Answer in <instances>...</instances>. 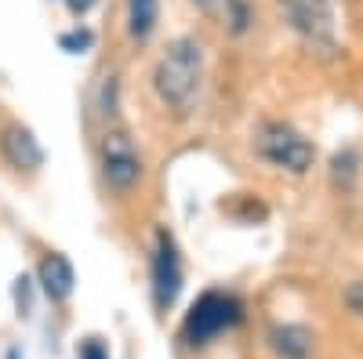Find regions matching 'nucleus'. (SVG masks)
I'll return each instance as SVG.
<instances>
[{
	"label": "nucleus",
	"mask_w": 363,
	"mask_h": 359,
	"mask_svg": "<svg viewBox=\"0 0 363 359\" xmlns=\"http://www.w3.org/2000/svg\"><path fill=\"white\" fill-rule=\"evenodd\" d=\"M200 80H203V51L196 40L182 37L174 44H167V51L157 58V69H153V87L157 95L174 109V113H189L200 91Z\"/></svg>",
	"instance_id": "obj_1"
},
{
	"label": "nucleus",
	"mask_w": 363,
	"mask_h": 359,
	"mask_svg": "<svg viewBox=\"0 0 363 359\" xmlns=\"http://www.w3.org/2000/svg\"><path fill=\"white\" fill-rule=\"evenodd\" d=\"M240 323V302L229 294H218L211 290L203 294L200 302L193 305V312L186 316V326H182V334H186L189 345H207L211 338H218L222 331Z\"/></svg>",
	"instance_id": "obj_2"
},
{
	"label": "nucleus",
	"mask_w": 363,
	"mask_h": 359,
	"mask_svg": "<svg viewBox=\"0 0 363 359\" xmlns=\"http://www.w3.org/2000/svg\"><path fill=\"white\" fill-rule=\"evenodd\" d=\"M255 145H258V153L269 160V164H277V167H284V171H294V174H301L309 164H313V145L301 138L294 127H287V124H262L258 127V135H255Z\"/></svg>",
	"instance_id": "obj_3"
},
{
	"label": "nucleus",
	"mask_w": 363,
	"mask_h": 359,
	"mask_svg": "<svg viewBox=\"0 0 363 359\" xmlns=\"http://www.w3.org/2000/svg\"><path fill=\"white\" fill-rule=\"evenodd\" d=\"M284 18L313 47L335 51V4L330 0H277Z\"/></svg>",
	"instance_id": "obj_4"
},
{
	"label": "nucleus",
	"mask_w": 363,
	"mask_h": 359,
	"mask_svg": "<svg viewBox=\"0 0 363 359\" xmlns=\"http://www.w3.org/2000/svg\"><path fill=\"white\" fill-rule=\"evenodd\" d=\"M102 178L113 193H131L142 178V160L128 131H106L102 138Z\"/></svg>",
	"instance_id": "obj_5"
},
{
	"label": "nucleus",
	"mask_w": 363,
	"mask_h": 359,
	"mask_svg": "<svg viewBox=\"0 0 363 359\" xmlns=\"http://www.w3.org/2000/svg\"><path fill=\"white\" fill-rule=\"evenodd\" d=\"M178 290H182L178 247H174V239L160 229L157 232V244H153V302H157V309H171Z\"/></svg>",
	"instance_id": "obj_6"
},
{
	"label": "nucleus",
	"mask_w": 363,
	"mask_h": 359,
	"mask_svg": "<svg viewBox=\"0 0 363 359\" xmlns=\"http://www.w3.org/2000/svg\"><path fill=\"white\" fill-rule=\"evenodd\" d=\"M0 153H4V160L11 167H26V171H33V167L44 164L40 142L33 138V131L22 127V124H8L4 131H0Z\"/></svg>",
	"instance_id": "obj_7"
},
{
	"label": "nucleus",
	"mask_w": 363,
	"mask_h": 359,
	"mask_svg": "<svg viewBox=\"0 0 363 359\" xmlns=\"http://www.w3.org/2000/svg\"><path fill=\"white\" fill-rule=\"evenodd\" d=\"M37 273H40V287H44V294L51 297V302H66V297L73 294L77 276H73V265L66 261V254H48Z\"/></svg>",
	"instance_id": "obj_8"
},
{
	"label": "nucleus",
	"mask_w": 363,
	"mask_h": 359,
	"mask_svg": "<svg viewBox=\"0 0 363 359\" xmlns=\"http://www.w3.org/2000/svg\"><path fill=\"white\" fill-rule=\"evenodd\" d=\"M193 4H196L211 22H218L222 29H229V33H244V29L251 25L247 0H193Z\"/></svg>",
	"instance_id": "obj_9"
},
{
	"label": "nucleus",
	"mask_w": 363,
	"mask_h": 359,
	"mask_svg": "<svg viewBox=\"0 0 363 359\" xmlns=\"http://www.w3.org/2000/svg\"><path fill=\"white\" fill-rule=\"evenodd\" d=\"M157 15H160L157 0H128V33L135 40H145L157 29Z\"/></svg>",
	"instance_id": "obj_10"
},
{
	"label": "nucleus",
	"mask_w": 363,
	"mask_h": 359,
	"mask_svg": "<svg viewBox=\"0 0 363 359\" xmlns=\"http://www.w3.org/2000/svg\"><path fill=\"white\" fill-rule=\"evenodd\" d=\"M272 338H277V348L287 355V359H301L309 352V334L301 331V326H277L272 331Z\"/></svg>",
	"instance_id": "obj_11"
},
{
	"label": "nucleus",
	"mask_w": 363,
	"mask_h": 359,
	"mask_svg": "<svg viewBox=\"0 0 363 359\" xmlns=\"http://www.w3.org/2000/svg\"><path fill=\"white\" fill-rule=\"evenodd\" d=\"M80 359H109V352H106V345L99 338H91V341L80 345Z\"/></svg>",
	"instance_id": "obj_12"
},
{
	"label": "nucleus",
	"mask_w": 363,
	"mask_h": 359,
	"mask_svg": "<svg viewBox=\"0 0 363 359\" xmlns=\"http://www.w3.org/2000/svg\"><path fill=\"white\" fill-rule=\"evenodd\" d=\"M91 40H95V37H91L87 29H80V33H66V37H62V47L80 51V47H91Z\"/></svg>",
	"instance_id": "obj_13"
},
{
	"label": "nucleus",
	"mask_w": 363,
	"mask_h": 359,
	"mask_svg": "<svg viewBox=\"0 0 363 359\" xmlns=\"http://www.w3.org/2000/svg\"><path fill=\"white\" fill-rule=\"evenodd\" d=\"M349 309L363 319V287H352V290H349Z\"/></svg>",
	"instance_id": "obj_14"
},
{
	"label": "nucleus",
	"mask_w": 363,
	"mask_h": 359,
	"mask_svg": "<svg viewBox=\"0 0 363 359\" xmlns=\"http://www.w3.org/2000/svg\"><path fill=\"white\" fill-rule=\"evenodd\" d=\"M69 8L80 15V11H87V8H91V0H69Z\"/></svg>",
	"instance_id": "obj_15"
}]
</instances>
